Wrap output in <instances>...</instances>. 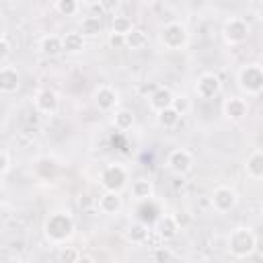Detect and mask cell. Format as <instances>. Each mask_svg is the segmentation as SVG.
Listing matches in <instances>:
<instances>
[{
	"label": "cell",
	"instance_id": "1",
	"mask_svg": "<svg viewBox=\"0 0 263 263\" xmlns=\"http://www.w3.org/2000/svg\"><path fill=\"white\" fill-rule=\"evenodd\" d=\"M43 232H45L49 242L62 245V242H66L74 234V218L70 216V212H62V210L53 212V214L47 216Z\"/></svg>",
	"mask_w": 263,
	"mask_h": 263
},
{
	"label": "cell",
	"instance_id": "2",
	"mask_svg": "<svg viewBox=\"0 0 263 263\" xmlns=\"http://www.w3.org/2000/svg\"><path fill=\"white\" fill-rule=\"evenodd\" d=\"M257 249V236L251 232V228H234L230 234H228V251L232 257L236 259H245L249 257L253 251Z\"/></svg>",
	"mask_w": 263,
	"mask_h": 263
},
{
	"label": "cell",
	"instance_id": "3",
	"mask_svg": "<svg viewBox=\"0 0 263 263\" xmlns=\"http://www.w3.org/2000/svg\"><path fill=\"white\" fill-rule=\"evenodd\" d=\"M238 86L247 95H259L263 90V70L259 64H249L238 70Z\"/></svg>",
	"mask_w": 263,
	"mask_h": 263
},
{
	"label": "cell",
	"instance_id": "4",
	"mask_svg": "<svg viewBox=\"0 0 263 263\" xmlns=\"http://www.w3.org/2000/svg\"><path fill=\"white\" fill-rule=\"evenodd\" d=\"M99 183L105 191H121L125 185H127V173L121 164H109L103 168L101 177H99Z\"/></svg>",
	"mask_w": 263,
	"mask_h": 263
},
{
	"label": "cell",
	"instance_id": "5",
	"mask_svg": "<svg viewBox=\"0 0 263 263\" xmlns=\"http://www.w3.org/2000/svg\"><path fill=\"white\" fill-rule=\"evenodd\" d=\"M187 39H189V33L181 23H168L160 31V43L166 49H181L187 43Z\"/></svg>",
	"mask_w": 263,
	"mask_h": 263
},
{
	"label": "cell",
	"instance_id": "6",
	"mask_svg": "<svg viewBox=\"0 0 263 263\" xmlns=\"http://www.w3.org/2000/svg\"><path fill=\"white\" fill-rule=\"evenodd\" d=\"M222 33H224L226 43L236 45V43H242V41L249 37V25H247V21H245V18L234 16V18L226 21V25H224V31H222Z\"/></svg>",
	"mask_w": 263,
	"mask_h": 263
},
{
	"label": "cell",
	"instance_id": "7",
	"mask_svg": "<svg viewBox=\"0 0 263 263\" xmlns=\"http://www.w3.org/2000/svg\"><path fill=\"white\" fill-rule=\"evenodd\" d=\"M166 166H168V171L175 173V175H185V173H189L191 166H193V156H191V152H187V150H183V148H177V150L168 152V156H166Z\"/></svg>",
	"mask_w": 263,
	"mask_h": 263
},
{
	"label": "cell",
	"instance_id": "8",
	"mask_svg": "<svg viewBox=\"0 0 263 263\" xmlns=\"http://www.w3.org/2000/svg\"><path fill=\"white\" fill-rule=\"evenodd\" d=\"M212 205H214V210L216 212H230L234 205H236V201H238V197H236V191L234 189H230V187H216L214 191H212Z\"/></svg>",
	"mask_w": 263,
	"mask_h": 263
},
{
	"label": "cell",
	"instance_id": "9",
	"mask_svg": "<svg viewBox=\"0 0 263 263\" xmlns=\"http://www.w3.org/2000/svg\"><path fill=\"white\" fill-rule=\"evenodd\" d=\"M220 78L216 76V74H201L199 78H197V84H195V92H197V97H201V99H212V97H216L218 92H220Z\"/></svg>",
	"mask_w": 263,
	"mask_h": 263
},
{
	"label": "cell",
	"instance_id": "10",
	"mask_svg": "<svg viewBox=\"0 0 263 263\" xmlns=\"http://www.w3.org/2000/svg\"><path fill=\"white\" fill-rule=\"evenodd\" d=\"M117 101H119L117 90L111 88V86H107V84H103V86H99L95 90V105H97L99 111H105V113L107 111H113L115 105H117Z\"/></svg>",
	"mask_w": 263,
	"mask_h": 263
},
{
	"label": "cell",
	"instance_id": "11",
	"mask_svg": "<svg viewBox=\"0 0 263 263\" xmlns=\"http://www.w3.org/2000/svg\"><path fill=\"white\" fill-rule=\"evenodd\" d=\"M35 107L39 113H45V115H51L58 111L60 107V99L58 95L51 90V88H41L37 95H35Z\"/></svg>",
	"mask_w": 263,
	"mask_h": 263
},
{
	"label": "cell",
	"instance_id": "12",
	"mask_svg": "<svg viewBox=\"0 0 263 263\" xmlns=\"http://www.w3.org/2000/svg\"><path fill=\"white\" fill-rule=\"evenodd\" d=\"M136 216H138L140 222H144V224L150 226V224H154L160 218V210L154 203V199L148 197V199H140V205L136 208Z\"/></svg>",
	"mask_w": 263,
	"mask_h": 263
},
{
	"label": "cell",
	"instance_id": "13",
	"mask_svg": "<svg viewBox=\"0 0 263 263\" xmlns=\"http://www.w3.org/2000/svg\"><path fill=\"white\" fill-rule=\"evenodd\" d=\"M18 84H21V76L14 68H10V66L0 68V92H6V95L16 92Z\"/></svg>",
	"mask_w": 263,
	"mask_h": 263
},
{
	"label": "cell",
	"instance_id": "14",
	"mask_svg": "<svg viewBox=\"0 0 263 263\" xmlns=\"http://www.w3.org/2000/svg\"><path fill=\"white\" fill-rule=\"evenodd\" d=\"M247 101H242V99H238V97H230V99H226L224 101V107H222V111H224V115L228 117V119H232V121H240L245 115H247Z\"/></svg>",
	"mask_w": 263,
	"mask_h": 263
},
{
	"label": "cell",
	"instance_id": "15",
	"mask_svg": "<svg viewBox=\"0 0 263 263\" xmlns=\"http://www.w3.org/2000/svg\"><path fill=\"white\" fill-rule=\"evenodd\" d=\"M173 90L171 88H166V86H156L152 92H150V97H148V101H150V107L158 113L160 109H164V107H171V103H173Z\"/></svg>",
	"mask_w": 263,
	"mask_h": 263
},
{
	"label": "cell",
	"instance_id": "16",
	"mask_svg": "<svg viewBox=\"0 0 263 263\" xmlns=\"http://www.w3.org/2000/svg\"><path fill=\"white\" fill-rule=\"evenodd\" d=\"M121 205H123V201H121V197H119L117 191H105V193L99 197V210H101L103 214L113 216V214H117V212L121 210Z\"/></svg>",
	"mask_w": 263,
	"mask_h": 263
},
{
	"label": "cell",
	"instance_id": "17",
	"mask_svg": "<svg viewBox=\"0 0 263 263\" xmlns=\"http://www.w3.org/2000/svg\"><path fill=\"white\" fill-rule=\"evenodd\" d=\"M58 168H60V164H58V160L51 158V156H39V158L35 160V173H37V177H41V179H53V177L58 175Z\"/></svg>",
	"mask_w": 263,
	"mask_h": 263
},
{
	"label": "cell",
	"instance_id": "18",
	"mask_svg": "<svg viewBox=\"0 0 263 263\" xmlns=\"http://www.w3.org/2000/svg\"><path fill=\"white\" fill-rule=\"evenodd\" d=\"M245 171L251 179H261L263 177V152L261 150H255L249 154L247 162H245Z\"/></svg>",
	"mask_w": 263,
	"mask_h": 263
},
{
	"label": "cell",
	"instance_id": "19",
	"mask_svg": "<svg viewBox=\"0 0 263 263\" xmlns=\"http://www.w3.org/2000/svg\"><path fill=\"white\" fill-rule=\"evenodd\" d=\"M39 49H41L45 55H49V58L60 55V53L64 51L62 37H58V35H45V37L41 39V43H39Z\"/></svg>",
	"mask_w": 263,
	"mask_h": 263
},
{
	"label": "cell",
	"instance_id": "20",
	"mask_svg": "<svg viewBox=\"0 0 263 263\" xmlns=\"http://www.w3.org/2000/svg\"><path fill=\"white\" fill-rule=\"evenodd\" d=\"M156 222H158V234H160V238H164V240L175 238L177 232L181 230V228L177 226V222H175L173 216H162V218H158Z\"/></svg>",
	"mask_w": 263,
	"mask_h": 263
},
{
	"label": "cell",
	"instance_id": "21",
	"mask_svg": "<svg viewBox=\"0 0 263 263\" xmlns=\"http://www.w3.org/2000/svg\"><path fill=\"white\" fill-rule=\"evenodd\" d=\"M103 31V23H101V16H86V18H82V23H80V31L78 33H82V37H97L99 33Z\"/></svg>",
	"mask_w": 263,
	"mask_h": 263
},
{
	"label": "cell",
	"instance_id": "22",
	"mask_svg": "<svg viewBox=\"0 0 263 263\" xmlns=\"http://www.w3.org/2000/svg\"><path fill=\"white\" fill-rule=\"evenodd\" d=\"M62 45H64V51H70V53H78L84 49V37L82 33L74 31V33H66L62 37Z\"/></svg>",
	"mask_w": 263,
	"mask_h": 263
},
{
	"label": "cell",
	"instance_id": "23",
	"mask_svg": "<svg viewBox=\"0 0 263 263\" xmlns=\"http://www.w3.org/2000/svg\"><path fill=\"white\" fill-rule=\"evenodd\" d=\"M152 193H154V185L150 179L142 177V179H136L132 183V195L136 199H148V197H152Z\"/></svg>",
	"mask_w": 263,
	"mask_h": 263
},
{
	"label": "cell",
	"instance_id": "24",
	"mask_svg": "<svg viewBox=\"0 0 263 263\" xmlns=\"http://www.w3.org/2000/svg\"><path fill=\"white\" fill-rule=\"evenodd\" d=\"M148 45V33L142 31V29H132L127 35H125V47H132V49H144Z\"/></svg>",
	"mask_w": 263,
	"mask_h": 263
},
{
	"label": "cell",
	"instance_id": "25",
	"mask_svg": "<svg viewBox=\"0 0 263 263\" xmlns=\"http://www.w3.org/2000/svg\"><path fill=\"white\" fill-rule=\"evenodd\" d=\"M134 123H136V117H134V113H132L129 109H119V111H115V115H113V125H115L119 132L132 129Z\"/></svg>",
	"mask_w": 263,
	"mask_h": 263
},
{
	"label": "cell",
	"instance_id": "26",
	"mask_svg": "<svg viewBox=\"0 0 263 263\" xmlns=\"http://www.w3.org/2000/svg\"><path fill=\"white\" fill-rule=\"evenodd\" d=\"M127 238H129L132 242H144V240L148 238V224H144V222H140V220H136L134 224H129V228H127Z\"/></svg>",
	"mask_w": 263,
	"mask_h": 263
},
{
	"label": "cell",
	"instance_id": "27",
	"mask_svg": "<svg viewBox=\"0 0 263 263\" xmlns=\"http://www.w3.org/2000/svg\"><path fill=\"white\" fill-rule=\"evenodd\" d=\"M179 119H181V115L173 107H164V109L158 111V123L162 127H175L179 123Z\"/></svg>",
	"mask_w": 263,
	"mask_h": 263
},
{
	"label": "cell",
	"instance_id": "28",
	"mask_svg": "<svg viewBox=\"0 0 263 263\" xmlns=\"http://www.w3.org/2000/svg\"><path fill=\"white\" fill-rule=\"evenodd\" d=\"M132 29H134V25H132V21H129L127 16H115V18H113V25H111V33L127 35Z\"/></svg>",
	"mask_w": 263,
	"mask_h": 263
},
{
	"label": "cell",
	"instance_id": "29",
	"mask_svg": "<svg viewBox=\"0 0 263 263\" xmlns=\"http://www.w3.org/2000/svg\"><path fill=\"white\" fill-rule=\"evenodd\" d=\"M171 107L183 117V115H187L189 111H191V101H189V97H185V95H179V97H173V103H171Z\"/></svg>",
	"mask_w": 263,
	"mask_h": 263
},
{
	"label": "cell",
	"instance_id": "30",
	"mask_svg": "<svg viewBox=\"0 0 263 263\" xmlns=\"http://www.w3.org/2000/svg\"><path fill=\"white\" fill-rule=\"evenodd\" d=\"M55 10L64 16H72L78 12V2L76 0H55Z\"/></svg>",
	"mask_w": 263,
	"mask_h": 263
},
{
	"label": "cell",
	"instance_id": "31",
	"mask_svg": "<svg viewBox=\"0 0 263 263\" xmlns=\"http://www.w3.org/2000/svg\"><path fill=\"white\" fill-rule=\"evenodd\" d=\"M60 261L62 263H76V261H80V253L76 251V249H64L62 253H60Z\"/></svg>",
	"mask_w": 263,
	"mask_h": 263
},
{
	"label": "cell",
	"instance_id": "32",
	"mask_svg": "<svg viewBox=\"0 0 263 263\" xmlns=\"http://www.w3.org/2000/svg\"><path fill=\"white\" fill-rule=\"evenodd\" d=\"M97 4L101 6L103 12H115L121 4V0H97Z\"/></svg>",
	"mask_w": 263,
	"mask_h": 263
},
{
	"label": "cell",
	"instance_id": "33",
	"mask_svg": "<svg viewBox=\"0 0 263 263\" xmlns=\"http://www.w3.org/2000/svg\"><path fill=\"white\" fill-rule=\"evenodd\" d=\"M173 218H175V222H177L179 228H185V226L191 222V218H189L187 212H177V214H173Z\"/></svg>",
	"mask_w": 263,
	"mask_h": 263
},
{
	"label": "cell",
	"instance_id": "34",
	"mask_svg": "<svg viewBox=\"0 0 263 263\" xmlns=\"http://www.w3.org/2000/svg\"><path fill=\"white\" fill-rule=\"evenodd\" d=\"M109 45H111V47H123V45H125V35L111 33V35H109Z\"/></svg>",
	"mask_w": 263,
	"mask_h": 263
},
{
	"label": "cell",
	"instance_id": "35",
	"mask_svg": "<svg viewBox=\"0 0 263 263\" xmlns=\"http://www.w3.org/2000/svg\"><path fill=\"white\" fill-rule=\"evenodd\" d=\"M171 259H173V255H171L168 249H156V251H154V261L164 263V261H171Z\"/></svg>",
	"mask_w": 263,
	"mask_h": 263
},
{
	"label": "cell",
	"instance_id": "36",
	"mask_svg": "<svg viewBox=\"0 0 263 263\" xmlns=\"http://www.w3.org/2000/svg\"><path fill=\"white\" fill-rule=\"evenodd\" d=\"M10 166V156L6 150H0V173H6Z\"/></svg>",
	"mask_w": 263,
	"mask_h": 263
},
{
	"label": "cell",
	"instance_id": "37",
	"mask_svg": "<svg viewBox=\"0 0 263 263\" xmlns=\"http://www.w3.org/2000/svg\"><path fill=\"white\" fill-rule=\"evenodd\" d=\"M8 53H10V43H8L4 37H0V62H2V60H6V58H8Z\"/></svg>",
	"mask_w": 263,
	"mask_h": 263
},
{
	"label": "cell",
	"instance_id": "38",
	"mask_svg": "<svg viewBox=\"0 0 263 263\" xmlns=\"http://www.w3.org/2000/svg\"><path fill=\"white\" fill-rule=\"evenodd\" d=\"M2 197H4V189L0 187V203H2Z\"/></svg>",
	"mask_w": 263,
	"mask_h": 263
},
{
	"label": "cell",
	"instance_id": "39",
	"mask_svg": "<svg viewBox=\"0 0 263 263\" xmlns=\"http://www.w3.org/2000/svg\"><path fill=\"white\" fill-rule=\"evenodd\" d=\"M76 2H80V0H76Z\"/></svg>",
	"mask_w": 263,
	"mask_h": 263
}]
</instances>
